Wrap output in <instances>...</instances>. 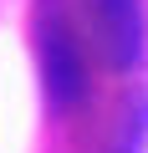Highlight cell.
<instances>
[{"label":"cell","mask_w":148,"mask_h":153,"mask_svg":"<svg viewBox=\"0 0 148 153\" xmlns=\"http://www.w3.org/2000/svg\"><path fill=\"white\" fill-rule=\"evenodd\" d=\"M77 82H82V66H77V56H71V46H66V36H46V97H51V107H66L71 97H77Z\"/></svg>","instance_id":"obj_2"},{"label":"cell","mask_w":148,"mask_h":153,"mask_svg":"<svg viewBox=\"0 0 148 153\" xmlns=\"http://www.w3.org/2000/svg\"><path fill=\"white\" fill-rule=\"evenodd\" d=\"M97 16H102V36L112 46V61L133 66L143 56V10H138V0H97Z\"/></svg>","instance_id":"obj_1"}]
</instances>
